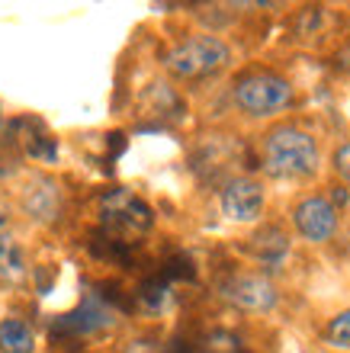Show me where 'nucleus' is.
<instances>
[{"label":"nucleus","mask_w":350,"mask_h":353,"mask_svg":"<svg viewBox=\"0 0 350 353\" xmlns=\"http://www.w3.org/2000/svg\"><path fill=\"white\" fill-rule=\"evenodd\" d=\"M324 337H328V344H331L334 350H350V308L341 312L338 318H331Z\"/></svg>","instance_id":"nucleus-11"},{"label":"nucleus","mask_w":350,"mask_h":353,"mask_svg":"<svg viewBox=\"0 0 350 353\" xmlns=\"http://www.w3.org/2000/svg\"><path fill=\"white\" fill-rule=\"evenodd\" d=\"M264 168L280 180H302L318 170V145L309 132L280 125L264 139Z\"/></svg>","instance_id":"nucleus-1"},{"label":"nucleus","mask_w":350,"mask_h":353,"mask_svg":"<svg viewBox=\"0 0 350 353\" xmlns=\"http://www.w3.org/2000/svg\"><path fill=\"white\" fill-rule=\"evenodd\" d=\"M222 296L229 299L235 308L254 312V315L270 312V308L277 305V286L267 276H260V273H238V276H231L222 286Z\"/></svg>","instance_id":"nucleus-4"},{"label":"nucleus","mask_w":350,"mask_h":353,"mask_svg":"<svg viewBox=\"0 0 350 353\" xmlns=\"http://www.w3.org/2000/svg\"><path fill=\"white\" fill-rule=\"evenodd\" d=\"M286 251H289V238H286L280 228H267V232H260L257 238H254V254H257L260 261H280V257H286Z\"/></svg>","instance_id":"nucleus-10"},{"label":"nucleus","mask_w":350,"mask_h":353,"mask_svg":"<svg viewBox=\"0 0 350 353\" xmlns=\"http://www.w3.org/2000/svg\"><path fill=\"white\" fill-rule=\"evenodd\" d=\"M264 203H267V193L251 176H238L222 190V215L229 222H257L264 212Z\"/></svg>","instance_id":"nucleus-5"},{"label":"nucleus","mask_w":350,"mask_h":353,"mask_svg":"<svg viewBox=\"0 0 350 353\" xmlns=\"http://www.w3.org/2000/svg\"><path fill=\"white\" fill-rule=\"evenodd\" d=\"M289 103H293V87L277 74H248L235 84V106L254 119L277 116Z\"/></svg>","instance_id":"nucleus-3"},{"label":"nucleus","mask_w":350,"mask_h":353,"mask_svg":"<svg viewBox=\"0 0 350 353\" xmlns=\"http://www.w3.org/2000/svg\"><path fill=\"white\" fill-rule=\"evenodd\" d=\"M23 209H26L36 222H55L58 212H61V193H58L55 180L32 176V180L23 186Z\"/></svg>","instance_id":"nucleus-7"},{"label":"nucleus","mask_w":350,"mask_h":353,"mask_svg":"<svg viewBox=\"0 0 350 353\" xmlns=\"http://www.w3.org/2000/svg\"><path fill=\"white\" fill-rule=\"evenodd\" d=\"M231 48L222 42L219 36H193L184 39L180 46L167 52L164 65L167 71L180 81H200V77L219 74L222 68H229Z\"/></svg>","instance_id":"nucleus-2"},{"label":"nucleus","mask_w":350,"mask_h":353,"mask_svg":"<svg viewBox=\"0 0 350 353\" xmlns=\"http://www.w3.org/2000/svg\"><path fill=\"white\" fill-rule=\"evenodd\" d=\"M103 215L116 225H126V228H148L151 225V212L148 205L139 203L135 196L129 193H113L103 199Z\"/></svg>","instance_id":"nucleus-8"},{"label":"nucleus","mask_w":350,"mask_h":353,"mask_svg":"<svg viewBox=\"0 0 350 353\" xmlns=\"http://www.w3.org/2000/svg\"><path fill=\"white\" fill-rule=\"evenodd\" d=\"M334 168H338V174H341V180L350 186V141L344 145V148H338V154H334Z\"/></svg>","instance_id":"nucleus-12"},{"label":"nucleus","mask_w":350,"mask_h":353,"mask_svg":"<svg viewBox=\"0 0 350 353\" xmlns=\"http://www.w3.org/2000/svg\"><path fill=\"white\" fill-rule=\"evenodd\" d=\"M13 248H17V244L10 241V234L3 232V228H0V261H3V257H7V254L13 251Z\"/></svg>","instance_id":"nucleus-13"},{"label":"nucleus","mask_w":350,"mask_h":353,"mask_svg":"<svg viewBox=\"0 0 350 353\" xmlns=\"http://www.w3.org/2000/svg\"><path fill=\"white\" fill-rule=\"evenodd\" d=\"M0 353H36L32 327L19 318H3L0 321Z\"/></svg>","instance_id":"nucleus-9"},{"label":"nucleus","mask_w":350,"mask_h":353,"mask_svg":"<svg viewBox=\"0 0 350 353\" xmlns=\"http://www.w3.org/2000/svg\"><path fill=\"white\" fill-rule=\"evenodd\" d=\"M295 232L302 234L305 241L322 244L338 232V209H334L324 196H305L302 203L293 209Z\"/></svg>","instance_id":"nucleus-6"}]
</instances>
